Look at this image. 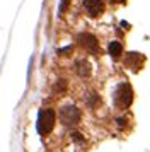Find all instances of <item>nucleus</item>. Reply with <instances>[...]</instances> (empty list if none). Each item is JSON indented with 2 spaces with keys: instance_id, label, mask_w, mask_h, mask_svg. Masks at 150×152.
Instances as JSON below:
<instances>
[{
  "instance_id": "nucleus-1",
  "label": "nucleus",
  "mask_w": 150,
  "mask_h": 152,
  "mask_svg": "<svg viewBox=\"0 0 150 152\" xmlns=\"http://www.w3.org/2000/svg\"><path fill=\"white\" fill-rule=\"evenodd\" d=\"M114 103L119 110H126V108H130V104L133 103V89L128 82H121L116 87Z\"/></svg>"
},
{
  "instance_id": "nucleus-2",
  "label": "nucleus",
  "mask_w": 150,
  "mask_h": 152,
  "mask_svg": "<svg viewBox=\"0 0 150 152\" xmlns=\"http://www.w3.org/2000/svg\"><path fill=\"white\" fill-rule=\"evenodd\" d=\"M55 126V111L46 108V110H41L39 115H38V123H36V128L41 135H48L50 132L53 130Z\"/></svg>"
},
{
  "instance_id": "nucleus-3",
  "label": "nucleus",
  "mask_w": 150,
  "mask_h": 152,
  "mask_svg": "<svg viewBox=\"0 0 150 152\" xmlns=\"http://www.w3.org/2000/svg\"><path fill=\"white\" fill-rule=\"evenodd\" d=\"M60 120H61L63 125L72 126V125L79 123V120H80V111L77 110L75 106H65V108H61V111H60Z\"/></svg>"
},
{
  "instance_id": "nucleus-4",
  "label": "nucleus",
  "mask_w": 150,
  "mask_h": 152,
  "mask_svg": "<svg viewBox=\"0 0 150 152\" xmlns=\"http://www.w3.org/2000/svg\"><path fill=\"white\" fill-rule=\"evenodd\" d=\"M143 63H145V56H143L142 53L130 51V53H126V55H125V65H126L130 70H135V72H138V70L143 67Z\"/></svg>"
},
{
  "instance_id": "nucleus-5",
  "label": "nucleus",
  "mask_w": 150,
  "mask_h": 152,
  "mask_svg": "<svg viewBox=\"0 0 150 152\" xmlns=\"http://www.w3.org/2000/svg\"><path fill=\"white\" fill-rule=\"evenodd\" d=\"M77 41H79V45H80L82 48H85L87 51H90V53H97V50H99V43L95 39V36L89 34V33L79 34Z\"/></svg>"
},
{
  "instance_id": "nucleus-6",
  "label": "nucleus",
  "mask_w": 150,
  "mask_h": 152,
  "mask_svg": "<svg viewBox=\"0 0 150 152\" xmlns=\"http://www.w3.org/2000/svg\"><path fill=\"white\" fill-rule=\"evenodd\" d=\"M84 9L90 17H99L104 10V4H102V0H85Z\"/></svg>"
},
{
  "instance_id": "nucleus-7",
  "label": "nucleus",
  "mask_w": 150,
  "mask_h": 152,
  "mask_svg": "<svg viewBox=\"0 0 150 152\" xmlns=\"http://www.w3.org/2000/svg\"><path fill=\"white\" fill-rule=\"evenodd\" d=\"M108 51L113 58H119L123 55V45L119 41H111L108 45Z\"/></svg>"
},
{
  "instance_id": "nucleus-8",
  "label": "nucleus",
  "mask_w": 150,
  "mask_h": 152,
  "mask_svg": "<svg viewBox=\"0 0 150 152\" xmlns=\"http://www.w3.org/2000/svg\"><path fill=\"white\" fill-rule=\"evenodd\" d=\"M77 72L80 74L82 77H87L90 74V69H89V63L85 60H80V62H77Z\"/></svg>"
}]
</instances>
